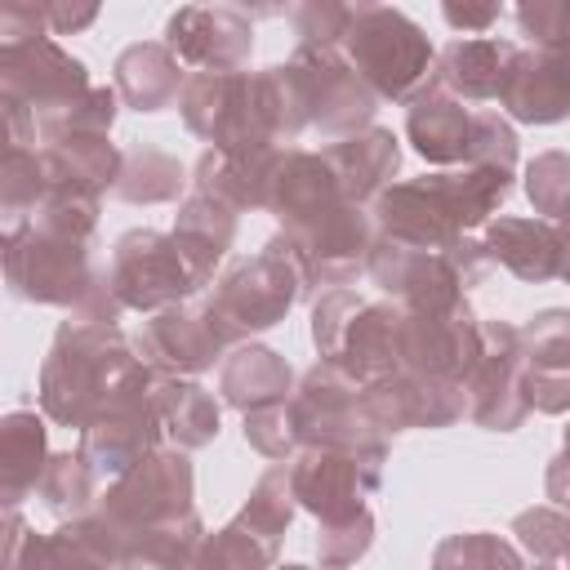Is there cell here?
Returning <instances> with one entry per match:
<instances>
[{
	"label": "cell",
	"mask_w": 570,
	"mask_h": 570,
	"mask_svg": "<svg viewBox=\"0 0 570 570\" xmlns=\"http://www.w3.org/2000/svg\"><path fill=\"white\" fill-rule=\"evenodd\" d=\"M517 27L539 49H570V0H525L517 4Z\"/></svg>",
	"instance_id": "obj_48"
},
{
	"label": "cell",
	"mask_w": 570,
	"mask_h": 570,
	"mask_svg": "<svg viewBox=\"0 0 570 570\" xmlns=\"http://www.w3.org/2000/svg\"><path fill=\"white\" fill-rule=\"evenodd\" d=\"M107 285L125 312H147V316L200 294V281L187 267L178 240L156 227H129L116 236L107 258Z\"/></svg>",
	"instance_id": "obj_8"
},
{
	"label": "cell",
	"mask_w": 570,
	"mask_h": 570,
	"mask_svg": "<svg viewBox=\"0 0 570 570\" xmlns=\"http://www.w3.org/2000/svg\"><path fill=\"white\" fill-rule=\"evenodd\" d=\"M561 441H566V445H561V450H566V454H570V428H566V436H561Z\"/></svg>",
	"instance_id": "obj_55"
},
{
	"label": "cell",
	"mask_w": 570,
	"mask_h": 570,
	"mask_svg": "<svg viewBox=\"0 0 570 570\" xmlns=\"http://www.w3.org/2000/svg\"><path fill=\"white\" fill-rule=\"evenodd\" d=\"M432 570H525V561L503 534L463 530V534H445L436 543Z\"/></svg>",
	"instance_id": "obj_38"
},
{
	"label": "cell",
	"mask_w": 570,
	"mask_h": 570,
	"mask_svg": "<svg viewBox=\"0 0 570 570\" xmlns=\"http://www.w3.org/2000/svg\"><path fill=\"white\" fill-rule=\"evenodd\" d=\"M134 347L142 352V361L156 374L196 379L214 361H223L232 347H240V338L232 334V325L218 316V307L205 294V298H187V303H174V307L147 316Z\"/></svg>",
	"instance_id": "obj_9"
},
{
	"label": "cell",
	"mask_w": 570,
	"mask_h": 570,
	"mask_svg": "<svg viewBox=\"0 0 570 570\" xmlns=\"http://www.w3.org/2000/svg\"><path fill=\"white\" fill-rule=\"evenodd\" d=\"M125 151L107 138V134H76L62 142L40 147V165L53 191H80V196H98L116 187Z\"/></svg>",
	"instance_id": "obj_29"
},
{
	"label": "cell",
	"mask_w": 570,
	"mask_h": 570,
	"mask_svg": "<svg viewBox=\"0 0 570 570\" xmlns=\"http://www.w3.org/2000/svg\"><path fill=\"white\" fill-rule=\"evenodd\" d=\"M307 294H312L307 267H303L298 249L289 245V236L276 232L258 254L232 258L223 267V276L209 289V303L232 325V334L240 343H249L254 334L281 325L289 316V307L298 298H307Z\"/></svg>",
	"instance_id": "obj_4"
},
{
	"label": "cell",
	"mask_w": 570,
	"mask_h": 570,
	"mask_svg": "<svg viewBox=\"0 0 570 570\" xmlns=\"http://www.w3.org/2000/svg\"><path fill=\"white\" fill-rule=\"evenodd\" d=\"M476 356H481V321L468 307V298L450 312H401V330H396L401 374L463 383Z\"/></svg>",
	"instance_id": "obj_13"
},
{
	"label": "cell",
	"mask_w": 570,
	"mask_h": 570,
	"mask_svg": "<svg viewBox=\"0 0 570 570\" xmlns=\"http://www.w3.org/2000/svg\"><path fill=\"white\" fill-rule=\"evenodd\" d=\"M107 267H94V240H67L36 227L4 236V281L13 298L67 307L71 316L98 294Z\"/></svg>",
	"instance_id": "obj_6"
},
{
	"label": "cell",
	"mask_w": 570,
	"mask_h": 570,
	"mask_svg": "<svg viewBox=\"0 0 570 570\" xmlns=\"http://www.w3.org/2000/svg\"><path fill=\"white\" fill-rule=\"evenodd\" d=\"M40 499H45V508L53 512V517H62V521H80V517H89L94 508H98V476H94V468L80 459V454H49V463H45V476H40V490H36Z\"/></svg>",
	"instance_id": "obj_37"
},
{
	"label": "cell",
	"mask_w": 570,
	"mask_h": 570,
	"mask_svg": "<svg viewBox=\"0 0 570 570\" xmlns=\"http://www.w3.org/2000/svg\"><path fill=\"white\" fill-rule=\"evenodd\" d=\"M499 107L521 125H557L570 120V49H512Z\"/></svg>",
	"instance_id": "obj_19"
},
{
	"label": "cell",
	"mask_w": 570,
	"mask_h": 570,
	"mask_svg": "<svg viewBox=\"0 0 570 570\" xmlns=\"http://www.w3.org/2000/svg\"><path fill=\"white\" fill-rule=\"evenodd\" d=\"M405 138L428 165H468L472 147V107L428 80L405 102Z\"/></svg>",
	"instance_id": "obj_22"
},
{
	"label": "cell",
	"mask_w": 570,
	"mask_h": 570,
	"mask_svg": "<svg viewBox=\"0 0 570 570\" xmlns=\"http://www.w3.org/2000/svg\"><path fill=\"white\" fill-rule=\"evenodd\" d=\"M289 22L298 31V45L307 49H343L352 27V4L338 0H303L289 9Z\"/></svg>",
	"instance_id": "obj_44"
},
{
	"label": "cell",
	"mask_w": 570,
	"mask_h": 570,
	"mask_svg": "<svg viewBox=\"0 0 570 570\" xmlns=\"http://www.w3.org/2000/svg\"><path fill=\"white\" fill-rule=\"evenodd\" d=\"M525 196L539 218L561 223L570 218V156L566 151H539L525 165Z\"/></svg>",
	"instance_id": "obj_40"
},
{
	"label": "cell",
	"mask_w": 570,
	"mask_h": 570,
	"mask_svg": "<svg viewBox=\"0 0 570 570\" xmlns=\"http://www.w3.org/2000/svg\"><path fill=\"white\" fill-rule=\"evenodd\" d=\"M557 232H561V281L570 285V218H561Z\"/></svg>",
	"instance_id": "obj_53"
},
{
	"label": "cell",
	"mask_w": 570,
	"mask_h": 570,
	"mask_svg": "<svg viewBox=\"0 0 570 570\" xmlns=\"http://www.w3.org/2000/svg\"><path fill=\"white\" fill-rule=\"evenodd\" d=\"M285 236L298 249L312 289H321V285L343 289L347 281H356L365 272V263H370L374 240H379L370 209L365 205H352V200L325 209L321 218H312L303 227H289Z\"/></svg>",
	"instance_id": "obj_14"
},
{
	"label": "cell",
	"mask_w": 570,
	"mask_h": 570,
	"mask_svg": "<svg viewBox=\"0 0 570 570\" xmlns=\"http://www.w3.org/2000/svg\"><path fill=\"white\" fill-rule=\"evenodd\" d=\"M517 45L508 40H494V36H454L441 53H436V67H432V80L463 98V102H490L499 98L503 89V71H508V58H512Z\"/></svg>",
	"instance_id": "obj_27"
},
{
	"label": "cell",
	"mask_w": 570,
	"mask_h": 570,
	"mask_svg": "<svg viewBox=\"0 0 570 570\" xmlns=\"http://www.w3.org/2000/svg\"><path fill=\"white\" fill-rule=\"evenodd\" d=\"M89 89V67L53 36L0 45V107L9 147H36V120L85 98Z\"/></svg>",
	"instance_id": "obj_3"
},
{
	"label": "cell",
	"mask_w": 570,
	"mask_h": 570,
	"mask_svg": "<svg viewBox=\"0 0 570 570\" xmlns=\"http://www.w3.org/2000/svg\"><path fill=\"white\" fill-rule=\"evenodd\" d=\"M468 165L481 169H503L517 174V129L503 111H472V147H468Z\"/></svg>",
	"instance_id": "obj_43"
},
{
	"label": "cell",
	"mask_w": 570,
	"mask_h": 570,
	"mask_svg": "<svg viewBox=\"0 0 570 570\" xmlns=\"http://www.w3.org/2000/svg\"><path fill=\"white\" fill-rule=\"evenodd\" d=\"M543 485H548V499H552V508H561L566 517H570V454L561 450L552 463H548V476H543Z\"/></svg>",
	"instance_id": "obj_52"
},
{
	"label": "cell",
	"mask_w": 570,
	"mask_h": 570,
	"mask_svg": "<svg viewBox=\"0 0 570 570\" xmlns=\"http://www.w3.org/2000/svg\"><path fill=\"white\" fill-rule=\"evenodd\" d=\"M116 94L125 107L134 111H165L178 107V94L187 85L183 62L174 58V49L165 40H138L129 49H120L116 58Z\"/></svg>",
	"instance_id": "obj_28"
},
{
	"label": "cell",
	"mask_w": 570,
	"mask_h": 570,
	"mask_svg": "<svg viewBox=\"0 0 570 570\" xmlns=\"http://www.w3.org/2000/svg\"><path fill=\"white\" fill-rule=\"evenodd\" d=\"M481 245H485L490 263L508 267L517 281L543 285V281H557L561 276V232L548 218H512V214H499V218L485 223Z\"/></svg>",
	"instance_id": "obj_24"
},
{
	"label": "cell",
	"mask_w": 570,
	"mask_h": 570,
	"mask_svg": "<svg viewBox=\"0 0 570 570\" xmlns=\"http://www.w3.org/2000/svg\"><path fill=\"white\" fill-rule=\"evenodd\" d=\"M40 36H49L45 4L9 0V4L0 9V45H22V40H40Z\"/></svg>",
	"instance_id": "obj_49"
},
{
	"label": "cell",
	"mask_w": 570,
	"mask_h": 570,
	"mask_svg": "<svg viewBox=\"0 0 570 570\" xmlns=\"http://www.w3.org/2000/svg\"><path fill=\"white\" fill-rule=\"evenodd\" d=\"M160 436H165V428H160L156 401H151V392H142V396H129V401L111 405L107 414H98L80 432L76 454L94 468L98 481H120L147 454L160 450Z\"/></svg>",
	"instance_id": "obj_18"
},
{
	"label": "cell",
	"mask_w": 570,
	"mask_h": 570,
	"mask_svg": "<svg viewBox=\"0 0 570 570\" xmlns=\"http://www.w3.org/2000/svg\"><path fill=\"white\" fill-rule=\"evenodd\" d=\"M151 401H156V414H160L165 436L178 450L191 454V450H205L218 436V401L196 379L160 374L156 387H151Z\"/></svg>",
	"instance_id": "obj_34"
},
{
	"label": "cell",
	"mask_w": 570,
	"mask_h": 570,
	"mask_svg": "<svg viewBox=\"0 0 570 570\" xmlns=\"http://www.w3.org/2000/svg\"><path fill=\"white\" fill-rule=\"evenodd\" d=\"M240 436H245L249 450H258V454L272 459V463H289V459L303 450L298 428H294V414H289V401L267 405V410H249Z\"/></svg>",
	"instance_id": "obj_42"
},
{
	"label": "cell",
	"mask_w": 570,
	"mask_h": 570,
	"mask_svg": "<svg viewBox=\"0 0 570 570\" xmlns=\"http://www.w3.org/2000/svg\"><path fill=\"white\" fill-rule=\"evenodd\" d=\"M365 272L387 294V303H396L401 312H450L468 298V289H463V281L445 254L410 249V245H396L387 236L374 240Z\"/></svg>",
	"instance_id": "obj_15"
},
{
	"label": "cell",
	"mask_w": 570,
	"mask_h": 570,
	"mask_svg": "<svg viewBox=\"0 0 570 570\" xmlns=\"http://www.w3.org/2000/svg\"><path fill=\"white\" fill-rule=\"evenodd\" d=\"M94 18H98V4H45L49 36H71V31H85Z\"/></svg>",
	"instance_id": "obj_51"
},
{
	"label": "cell",
	"mask_w": 570,
	"mask_h": 570,
	"mask_svg": "<svg viewBox=\"0 0 570 570\" xmlns=\"http://www.w3.org/2000/svg\"><path fill=\"white\" fill-rule=\"evenodd\" d=\"M156 370L138 356L120 325H89L67 316L40 365V410L58 428L85 432L111 405L156 387Z\"/></svg>",
	"instance_id": "obj_1"
},
{
	"label": "cell",
	"mask_w": 570,
	"mask_h": 570,
	"mask_svg": "<svg viewBox=\"0 0 570 570\" xmlns=\"http://www.w3.org/2000/svg\"><path fill=\"white\" fill-rule=\"evenodd\" d=\"M343 53L379 94V102H410L436 67V49L423 27L392 4H352Z\"/></svg>",
	"instance_id": "obj_5"
},
{
	"label": "cell",
	"mask_w": 570,
	"mask_h": 570,
	"mask_svg": "<svg viewBox=\"0 0 570 570\" xmlns=\"http://www.w3.org/2000/svg\"><path fill=\"white\" fill-rule=\"evenodd\" d=\"M321 156L334 169V178H338V187H343V196L352 205H374L392 187V178L401 169V142L383 125H370V129H361L352 138H338Z\"/></svg>",
	"instance_id": "obj_23"
},
{
	"label": "cell",
	"mask_w": 570,
	"mask_h": 570,
	"mask_svg": "<svg viewBox=\"0 0 570 570\" xmlns=\"http://www.w3.org/2000/svg\"><path fill=\"white\" fill-rule=\"evenodd\" d=\"M468 419L485 432H517L530 414L525 370H521V338L508 321H481V356L463 379Z\"/></svg>",
	"instance_id": "obj_12"
},
{
	"label": "cell",
	"mask_w": 570,
	"mask_h": 570,
	"mask_svg": "<svg viewBox=\"0 0 570 570\" xmlns=\"http://www.w3.org/2000/svg\"><path fill=\"white\" fill-rule=\"evenodd\" d=\"M499 4H441V18L454 27V31H472V36H485L494 22H499Z\"/></svg>",
	"instance_id": "obj_50"
},
{
	"label": "cell",
	"mask_w": 570,
	"mask_h": 570,
	"mask_svg": "<svg viewBox=\"0 0 570 570\" xmlns=\"http://www.w3.org/2000/svg\"><path fill=\"white\" fill-rule=\"evenodd\" d=\"M374 543V517L370 508L347 517V521H334V525H316V557L321 566H352L370 552Z\"/></svg>",
	"instance_id": "obj_46"
},
{
	"label": "cell",
	"mask_w": 570,
	"mask_h": 570,
	"mask_svg": "<svg viewBox=\"0 0 570 570\" xmlns=\"http://www.w3.org/2000/svg\"><path fill=\"white\" fill-rule=\"evenodd\" d=\"M396 330H401V307L396 303H361L356 316L347 321L330 365H338L361 387L396 374L401 370L396 365Z\"/></svg>",
	"instance_id": "obj_25"
},
{
	"label": "cell",
	"mask_w": 570,
	"mask_h": 570,
	"mask_svg": "<svg viewBox=\"0 0 570 570\" xmlns=\"http://www.w3.org/2000/svg\"><path fill=\"white\" fill-rule=\"evenodd\" d=\"M165 45L187 67L245 71L254 53V22L236 4H183L165 22Z\"/></svg>",
	"instance_id": "obj_16"
},
{
	"label": "cell",
	"mask_w": 570,
	"mask_h": 570,
	"mask_svg": "<svg viewBox=\"0 0 570 570\" xmlns=\"http://www.w3.org/2000/svg\"><path fill=\"white\" fill-rule=\"evenodd\" d=\"M512 534L517 543L534 557V561H566L570 557V517L552 503H539V508H525L512 517Z\"/></svg>",
	"instance_id": "obj_41"
},
{
	"label": "cell",
	"mask_w": 570,
	"mask_h": 570,
	"mask_svg": "<svg viewBox=\"0 0 570 570\" xmlns=\"http://www.w3.org/2000/svg\"><path fill=\"white\" fill-rule=\"evenodd\" d=\"M187 183H191L187 169H183L169 151L138 142V147L125 151L111 196L125 200V205H165V200H178V191H183Z\"/></svg>",
	"instance_id": "obj_35"
},
{
	"label": "cell",
	"mask_w": 570,
	"mask_h": 570,
	"mask_svg": "<svg viewBox=\"0 0 570 570\" xmlns=\"http://www.w3.org/2000/svg\"><path fill=\"white\" fill-rule=\"evenodd\" d=\"M45 191H49V178L40 165V147H4V160H0V227H4V236L22 232L31 223Z\"/></svg>",
	"instance_id": "obj_36"
},
{
	"label": "cell",
	"mask_w": 570,
	"mask_h": 570,
	"mask_svg": "<svg viewBox=\"0 0 570 570\" xmlns=\"http://www.w3.org/2000/svg\"><path fill=\"white\" fill-rule=\"evenodd\" d=\"M294 512H298V499H294V485H289V463H272V468L254 481V490H249V499H245V508H240L236 517H240L245 525H254L258 534L281 539V534L289 530Z\"/></svg>",
	"instance_id": "obj_39"
},
{
	"label": "cell",
	"mask_w": 570,
	"mask_h": 570,
	"mask_svg": "<svg viewBox=\"0 0 570 570\" xmlns=\"http://www.w3.org/2000/svg\"><path fill=\"white\" fill-rule=\"evenodd\" d=\"M566 570H570V557H566Z\"/></svg>",
	"instance_id": "obj_57"
},
{
	"label": "cell",
	"mask_w": 570,
	"mask_h": 570,
	"mask_svg": "<svg viewBox=\"0 0 570 570\" xmlns=\"http://www.w3.org/2000/svg\"><path fill=\"white\" fill-rule=\"evenodd\" d=\"M209 539H214L218 557H223L232 570H272V566H281V561H276V557H281V539L258 534V530L245 525L240 517H232V521H227L223 530H214Z\"/></svg>",
	"instance_id": "obj_45"
},
{
	"label": "cell",
	"mask_w": 570,
	"mask_h": 570,
	"mask_svg": "<svg viewBox=\"0 0 570 570\" xmlns=\"http://www.w3.org/2000/svg\"><path fill=\"white\" fill-rule=\"evenodd\" d=\"M4 570H116V566L98 557L71 525H58L53 534H36L13 508L4 512Z\"/></svg>",
	"instance_id": "obj_32"
},
{
	"label": "cell",
	"mask_w": 570,
	"mask_h": 570,
	"mask_svg": "<svg viewBox=\"0 0 570 570\" xmlns=\"http://www.w3.org/2000/svg\"><path fill=\"white\" fill-rule=\"evenodd\" d=\"M187 258V267L196 272L200 289L214 281V267L227 258L232 240H236V209L205 196V191H187L178 200V214H174V232H169Z\"/></svg>",
	"instance_id": "obj_30"
},
{
	"label": "cell",
	"mask_w": 570,
	"mask_h": 570,
	"mask_svg": "<svg viewBox=\"0 0 570 570\" xmlns=\"http://www.w3.org/2000/svg\"><path fill=\"white\" fill-rule=\"evenodd\" d=\"M289 67L303 80L307 116H312V129L321 138L338 142V138H352V134L374 125L379 94L365 85V76L347 62L343 49H307V45H298Z\"/></svg>",
	"instance_id": "obj_10"
},
{
	"label": "cell",
	"mask_w": 570,
	"mask_h": 570,
	"mask_svg": "<svg viewBox=\"0 0 570 570\" xmlns=\"http://www.w3.org/2000/svg\"><path fill=\"white\" fill-rule=\"evenodd\" d=\"M272 570H343V566H303V561H289V566H272Z\"/></svg>",
	"instance_id": "obj_54"
},
{
	"label": "cell",
	"mask_w": 570,
	"mask_h": 570,
	"mask_svg": "<svg viewBox=\"0 0 570 570\" xmlns=\"http://www.w3.org/2000/svg\"><path fill=\"white\" fill-rule=\"evenodd\" d=\"M530 570H557V566H548V561H539V566H530Z\"/></svg>",
	"instance_id": "obj_56"
},
{
	"label": "cell",
	"mask_w": 570,
	"mask_h": 570,
	"mask_svg": "<svg viewBox=\"0 0 570 570\" xmlns=\"http://www.w3.org/2000/svg\"><path fill=\"white\" fill-rule=\"evenodd\" d=\"M343 200L347 196H343V187H338V178L321 151H303V147L281 151V160L272 169V187H267V214H276L281 232L303 227Z\"/></svg>",
	"instance_id": "obj_21"
},
{
	"label": "cell",
	"mask_w": 570,
	"mask_h": 570,
	"mask_svg": "<svg viewBox=\"0 0 570 570\" xmlns=\"http://www.w3.org/2000/svg\"><path fill=\"white\" fill-rule=\"evenodd\" d=\"M365 298L352 294V289H321L316 303H312V343H316V356L330 361L338 352V338L347 330V321L356 316Z\"/></svg>",
	"instance_id": "obj_47"
},
{
	"label": "cell",
	"mask_w": 570,
	"mask_h": 570,
	"mask_svg": "<svg viewBox=\"0 0 570 570\" xmlns=\"http://www.w3.org/2000/svg\"><path fill=\"white\" fill-rule=\"evenodd\" d=\"M281 151H285V147L254 151V156L200 151V160L191 165V191H205V196L232 205L236 214H245V209H267V187H272V169H276Z\"/></svg>",
	"instance_id": "obj_31"
},
{
	"label": "cell",
	"mask_w": 570,
	"mask_h": 570,
	"mask_svg": "<svg viewBox=\"0 0 570 570\" xmlns=\"http://www.w3.org/2000/svg\"><path fill=\"white\" fill-rule=\"evenodd\" d=\"M361 405L383 436L410 428H450L468 414V392L454 379H419V374H387L361 387Z\"/></svg>",
	"instance_id": "obj_17"
},
{
	"label": "cell",
	"mask_w": 570,
	"mask_h": 570,
	"mask_svg": "<svg viewBox=\"0 0 570 570\" xmlns=\"http://www.w3.org/2000/svg\"><path fill=\"white\" fill-rule=\"evenodd\" d=\"M383 459L387 454H347V450H298L289 459V485L303 512L316 517V525L347 521L365 512V494L383 485Z\"/></svg>",
	"instance_id": "obj_11"
},
{
	"label": "cell",
	"mask_w": 570,
	"mask_h": 570,
	"mask_svg": "<svg viewBox=\"0 0 570 570\" xmlns=\"http://www.w3.org/2000/svg\"><path fill=\"white\" fill-rule=\"evenodd\" d=\"M45 463H49L45 423L31 410H9L0 419V503H4V512H13L27 494L40 490Z\"/></svg>",
	"instance_id": "obj_33"
},
{
	"label": "cell",
	"mask_w": 570,
	"mask_h": 570,
	"mask_svg": "<svg viewBox=\"0 0 570 570\" xmlns=\"http://www.w3.org/2000/svg\"><path fill=\"white\" fill-rule=\"evenodd\" d=\"M218 396L240 414L281 405L294 396V370L276 347L240 343L218 365Z\"/></svg>",
	"instance_id": "obj_26"
},
{
	"label": "cell",
	"mask_w": 570,
	"mask_h": 570,
	"mask_svg": "<svg viewBox=\"0 0 570 570\" xmlns=\"http://www.w3.org/2000/svg\"><path fill=\"white\" fill-rule=\"evenodd\" d=\"M508 196H512V174L463 165V169L392 183L370 205V218H374V232L396 245L445 254L472 227H485Z\"/></svg>",
	"instance_id": "obj_2"
},
{
	"label": "cell",
	"mask_w": 570,
	"mask_h": 570,
	"mask_svg": "<svg viewBox=\"0 0 570 570\" xmlns=\"http://www.w3.org/2000/svg\"><path fill=\"white\" fill-rule=\"evenodd\" d=\"M517 338H521L530 410L566 414L570 410V307L534 312L525 325H517Z\"/></svg>",
	"instance_id": "obj_20"
},
{
	"label": "cell",
	"mask_w": 570,
	"mask_h": 570,
	"mask_svg": "<svg viewBox=\"0 0 570 570\" xmlns=\"http://www.w3.org/2000/svg\"><path fill=\"white\" fill-rule=\"evenodd\" d=\"M289 414L298 428L303 450H347V454H387V436L370 423L365 405H361V383L347 379L338 365L316 361L294 396H289Z\"/></svg>",
	"instance_id": "obj_7"
}]
</instances>
